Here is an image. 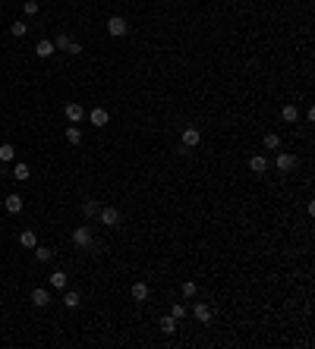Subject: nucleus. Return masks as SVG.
<instances>
[{"mask_svg": "<svg viewBox=\"0 0 315 349\" xmlns=\"http://www.w3.org/2000/svg\"><path fill=\"white\" fill-rule=\"evenodd\" d=\"M73 245H76V249H92V230L89 227H76V230H73Z\"/></svg>", "mask_w": 315, "mask_h": 349, "instance_id": "f257e3e1", "label": "nucleus"}, {"mask_svg": "<svg viewBox=\"0 0 315 349\" xmlns=\"http://www.w3.org/2000/svg\"><path fill=\"white\" fill-rule=\"evenodd\" d=\"M126 29H130V25H126L123 16H111V19H107V35H111V38H123Z\"/></svg>", "mask_w": 315, "mask_h": 349, "instance_id": "f03ea898", "label": "nucleus"}, {"mask_svg": "<svg viewBox=\"0 0 315 349\" xmlns=\"http://www.w3.org/2000/svg\"><path fill=\"white\" fill-rule=\"evenodd\" d=\"M199 142H202V132H199V126H186L183 129V148H199Z\"/></svg>", "mask_w": 315, "mask_h": 349, "instance_id": "7ed1b4c3", "label": "nucleus"}, {"mask_svg": "<svg viewBox=\"0 0 315 349\" xmlns=\"http://www.w3.org/2000/svg\"><path fill=\"white\" fill-rule=\"evenodd\" d=\"M85 117H89V123H92V126H98V129H101V126H107V123H111V113H107L104 107H92V110L85 113Z\"/></svg>", "mask_w": 315, "mask_h": 349, "instance_id": "20e7f679", "label": "nucleus"}, {"mask_svg": "<svg viewBox=\"0 0 315 349\" xmlns=\"http://www.w3.org/2000/svg\"><path fill=\"white\" fill-rule=\"evenodd\" d=\"M63 113H66V120H70V123H82V120H85V107L76 104V101H70V104L63 107Z\"/></svg>", "mask_w": 315, "mask_h": 349, "instance_id": "39448f33", "label": "nucleus"}, {"mask_svg": "<svg viewBox=\"0 0 315 349\" xmlns=\"http://www.w3.org/2000/svg\"><path fill=\"white\" fill-rule=\"evenodd\" d=\"M98 217H101L104 227H117V224H120V211H117V208H111V205L101 208V211H98Z\"/></svg>", "mask_w": 315, "mask_h": 349, "instance_id": "423d86ee", "label": "nucleus"}, {"mask_svg": "<svg viewBox=\"0 0 315 349\" xmlns=\"http://www.w3.org/2000/svg\"><path fill=\"white\" fill-rule=\"evenodd\" d=\"M32 305L48 308V305H51V293L44 290V286H35V290H32Z\"/></svg>", "mask_w": 315, "mask_h": 349, "instance_id": "0eeeda50", "label": "nucleus"}, {"mask_svg": "<svg viewBox=\"0 0 315 349\" xmlns=\"http://www.w3.org/2000/svg\"><path fill=\"white\" fill-rule=\"evenodd\" d=\"M130 296H132V302H148V299H151V290H148V283H132Z\"/></svg>", "mask_w": 315, "mask_h": 349, "instance_id": "6e6552de", "label": "nucleus"}, {"mask_svg": "<svg viewBox=\"0 0 315 349\" xmlns=\"http://www.w3.org/2000/svg\"><path fill=\"white\" fill-rule=\"evenodd\" d=\"M274 167H278V170L280 173H290L293 170V167H296V157H293V154H278V160H274Z\"/></svg>", "mask_w": 315, "mask_h": 349, "instance_id": "1a4fd4ad", "label": "nucleus"}, {"mask_svg": "<svg viewBox=\"0 0 315 349\" xmlns=\"http://www.w3.org/2000/svg\"><path fill=\"white\" fill-rule=\"evenodd\" d=\"M192 318L202 321V324H208V321H211V305H205V302H196V305H192Z\"/></svg>", "mask_w": 315, "mask_h": 349, "instance_id": "9d476101", "label": "nucleus"}, {"mask_svg": "<svg viewBox=\"0 0 315 349\" xmlns=\"http://www.w3.org/2000/svg\"><path fill=\"white\" fill-rule=\"evenodd\" d=\"M158 331L167 333V337H170V333H177V318H173V314H164V318L158 321Z\"/></svg>", "mask_w": 315, "mask_h": 349, "instance_id": "9b49d317", "label": "nucleus"}, {"mask_svg": "<svg viewBox=\"0 0 315 349\" xmlns=\"http://www.w3.org/2000/svg\"><path fill=\"white\" fill-rule=\"evenodd\" d=\"M35 53H38L41 60H48V57H54V53H57V48H54V41H44V38H41V41L35 44Z\"/></svg>", "mask_w": 315, "mask_h": 349, "instance_id": "f8f14e48", "label": "nucleus"}, {"mask_svg": "<svg viewBox=\"0 0 315 349\" xmlns=\"http://www.w3.org/2000/svg\"><path fill=\"white\" fill-rule=\"evenodd\" d=\"M249 170L262 176V173L268 170V157H265V154H256V157H249Z\"/></svg>", "mask_w": 315, "mask_h": 349, "instance_id": "ddd939ff", "label": "nucleus"}, {"mask_svg": "<svg viewBox=\"0 0 315 349\" xmlns=\"http://www.w3.org/2000/svg\"><path fill=\"white\" fill-rule=\"evenodd\" d=\"M63 305H66V308H79V305H82L79 290H66V293H63Z\"/></svg>", "mask_w": 315, "mask_h": 349, "instance_id": "4468645a", "label": "nucleus"}, {"mask_svg": "<svg viewBox=\"0 0 315 349\" xmlns=\"http://www.w3.org/2000/svg\"><path fill=\"white\" fill-rule=\"evenodd\" d=\"M66 142H70V145H82V129H79L76 123L66 126Z\"/></svg>", "mask_w": 315, "mask_h": 349, "instance_id": "2eb2a0df", "label": "nucleus"}, {"mask_svg": "<svg viewBox=\"0 0 315 349\" xmlns=\"http://www.w3.org/2000/svg\"><path fill=\"white\" fill-rule=\"evenodd\" d=\"M19 245H22V249H35V245H38V236H35L32 230H22V233H19Z\"/></svg>", "mask_w": 315, "mask_h": 349, "instance_id": "dca6fc26", "label": "nucleus"}, {"mask_svg": "<svg viewBox=\"0 0 315 349\" xmlns=\"http://www.w3.org/2000/svg\"><path fill=\"white\" fill-rule=\"evenodd\" d=\"M98 211H101V205H98L95 198H85V201H82V217H89V220H92Z\"/></svg>", "mask_w": 315, "mask_h": 349, "instance_id": "f3484780", "label": "nucleus"}, {"mask_svg": "<svg viewBox=\"0 0 315 349\" xmlns=\"http://www.w3.org/2000/svg\"><path fill=\"white\" fill-rule=\"evenodd\" d=\"M22 205H25V201L19 198V195H6V201H3V208L10 214H19V211H22Z\"/></svg>", "mask_w": 315, "mask_h": 349, "instance_id": "a211bd4d", "label": "nucleus"}, {"mask_svg": "<svg viewBox=\"0 0 315 349\" xmlns=\"http://www.w3.org/2000/svg\"><path fill=\"white\" fill-rule=\"evenodd\" d=\"M32 176V170H29V164H22V160H19L16 167H13V179H19V183H25V179Z\"/></svg>", "mask_w": 315, "mask_h": 349, "instance_id": "6ab92c4d", "label": "nucleus"}, {"mask_svg": "<svg viewBox=\"0 0 315 349\" xmlns=\"http://www.w3.org/2000/svg\"><path fill=\"white\" fill-rule=\"evenodd\" d=\"M262 145H265L268 151H278V148H280V136H278V132H265Z\"/></svg>", "mask_w": 315, "mask_h": 349, "instance_id": "aec40b11", "label": "nucleus"}, {"mask_svg": "<svg viewBox=\"0 0 315 349\" xmlns=\"http://www.w3.org/2000/svg\"><path fill=\"white\" fill-rule=\"evenodd\" d=\"M32 252H35V261H41V264H44V261H51V258H54V249H48V245H35Z\"/></svg>", "mask_w": 315, "mask_h": 349, "instance_id": "412c9836", "label": "nucleus"}, {"mask_svg": "<svg viewBox=\"0 0 315 349\" xmlns=\"http://www.w3.org/2000/svg\"><path fill=\"white\" fill-rule=\"evenodd\" d=\"M51 286H54V290H66V274L63 271H54L51 274Z\"/></svg>", "mask_w": 315, "mask_h": 349, "instance_id": "4be33fe9", "label": "nucleus"}, {"mask_svg": "<svg viewBox=\"0 0 315 349\" xmlns=\"http://www.w3.org/2000/svg\"><path fill=\"white\" fill-rule=\"evenodd\" d=\"M13 157H16V148H13L10 142H3V145H0V160H3V164H10Z\"/></svg>", "mask_w": 315, "mask_h": 349, "instance_id": "5701e85b", "label": "nucleus"}, {"mask_svg": "<svg viewBox=\"0 0 315 349\" xmlns=\"http://www.w3.org/2000/svg\"><path fill=\"white\" fill-rule=\"evenodd\" d=\"M280 120H284V123H296V107H293V104H284V110H280Z\"/></svg>", "mask_w": 315, "mask_h": 349, "instance_id": "b1692460", "label": "nucleus"}, {"mask_svg": "<svg viewBox=\"0 0 315 349\" xmlns=\"http://www.w3.org/2000/svg\"><path fill=\"white\" fill-rule=\"evenodd\" d=\"M25 32H29V25H25V22H19V19H16V22L10 25V35H13V38H22Z\"/></svg>", "mask_w": 315, "mask_h": 349, "instance_id": "393cba45", "label": "nucleus"}, {"mask_svg": "<svg viewBox=\"0 0 315 349\" xmlns=\"http://www.w3.org/2000/svg\"><path fill=\"white\" fill-rule=\"evenodd\" d=\"M186 312H189V308H186V305H183V302H173V305H170V314H173V318H177V321H180V318H183V314H186Z\"/></svg>", "mask_w": 315, "mask_h": 349, "instance_id": "a878e982", "label": "nucleus"}, {"mask_svg": "<svg viewBox=\"0 0 315 349\" xmlns=\"http://www.w3.org/2000/svg\"><path fill=\"white\" fill-rule=\"evenodd\" d=\"M54 48H57V51H66V48H70V38H66V35H57V38H54Z\"/></svg>", "mask_w": 315, "mask_h": 349, "instance_id": "bb28decb", "label": "nucleus"}, {"mask_svg": "<svg viewBox=\"0 0 315 349\" xmlns=\"http://www.w3.org/2000/svg\"><path fill=\"white\" fill-rule=\"evenodd\" d=\"M196 290H199V286L192 283V280H186V283H183V296H186V299H192V296H196Z\"/></svg>", "mask_w": 315, "mask_h": 349, "instance_id": "cd10ccee", "label": "nucleus"}, {"mask_svg": "<svg viewBox=\"0 0 315 349\" xmlns=\"http://www.w3.org/2000/svg\"><path fill=\"white\" fill-rule=\"evenodd\" d=\"M22 10L29 13V16H35V13H38V0H25V3H22Z\"/></svg>", "mask_w": 315, "mask_h": 349, "instance_id": "c85d7f7f", "label": "nucleus"}, {"mask_svg": "<svg viewBox=\"0 0 315 349\" xmlns=\"http://www.w3.org/2000/svg\"><path fill=\"white\" fill-rule=\"evenodd\" d=\"M66 53H73V57H79V53H82V44H79V41H73V38H70V48H66Z\"/></svg>", "mask_w": 315, "mask_h": 349, "instance_id": "c756f323", "label": "nucleus"}]
</instances>
